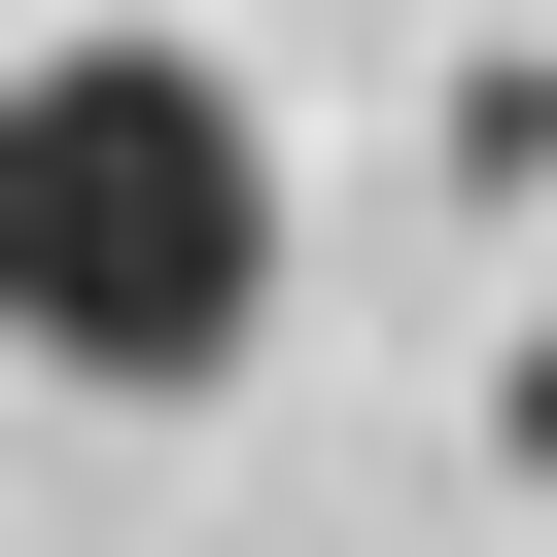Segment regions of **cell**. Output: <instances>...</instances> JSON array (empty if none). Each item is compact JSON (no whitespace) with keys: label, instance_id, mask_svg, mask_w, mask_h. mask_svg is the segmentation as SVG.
<instances>
[{"label":"cell","instance_id":"cell-1","mask_svg":"<svg viewBox=\"0 0 557 557\" xmlns=\"http://www.w3.org/2000/svg\"><path fill=\"white\" fill-rule=\"evenodd\" d=\"M0 348L35 383H244L278 348V139L209 35H35L0 70Z\"/></svg>","mask_w":557,"mask_h":557}]
</instances>
